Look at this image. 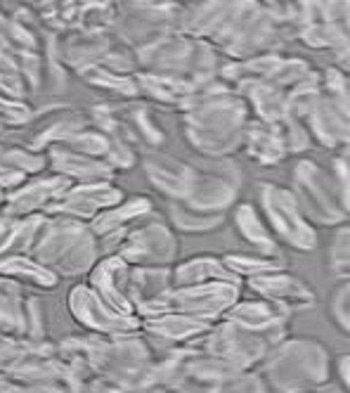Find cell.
Here are the masks:
<instances>
[{
  "label": "cell",
  "mask_w": 350,
  "mask_h": 393,
  "mask_svg": "<svg viewBox=\"0 0 350 393\" xmlns=\"http://www.w3.org/2000/svg\"><path fill=\"white\" fill-rule=\"evenodd\" d=\"M329 311H331V320H336V323L341 325V329L348 332V298H346V285H343L338 291H331Z\"/></svg>",
  "instance_id": "6da1fadb"
}]
</instances>
